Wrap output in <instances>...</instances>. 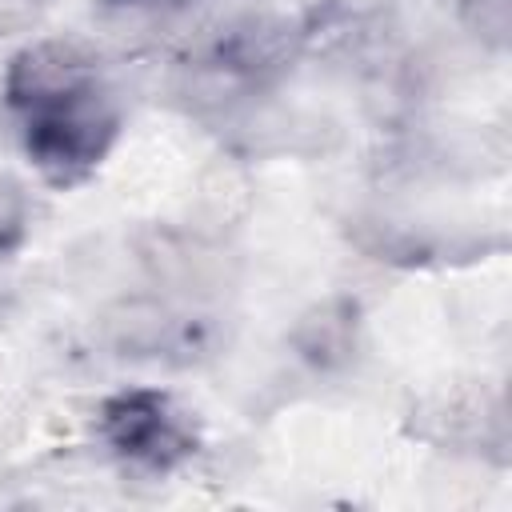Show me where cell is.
Instances as JSON below:
<instances>
[{"label":"cell","mask_w":512,"mask_h":512,"mask_svg":"<svg viewBox=\"0 0 512 512\" xmlns=\"http://www.w3.org/2000/svg\"><path fill=\"white\" fill-rule=\"evenodd\" d=\"M352 332H356V308L344 300L312 308L296 328V348L316 368H336L352 356Z\"/></svg>","instance_id":"cell-5"},{"label":"cell","mask_w":512,"mask_h":512,"mask_svg":"<svg viewBox=\"0 0 512 512\" xmlns=\"http://www.w3.org/2000/svg\"><path fill=\"white\" fill-rule=\"evenodd\" d=\"M88 88H96V64L72 40H36L20 48L4 72V96L24 116Z\"/></svg>","instance_id":"cell-3"},{"label":"cell","mask_w":512,"mask_h":512,"mask_svg":"<svg viewBox=\"0 0 512 512\" xmlns=\"http://www.w3.org/2000/svg\"><path fill=\"white\" fill-rule=\"evenodd\" d=\"M28 236V196L16 180L0 176V256Z\"/></svg>","instance_id":"cell-7"},{"label":"cell","mask_w":512,"mask_h":512,"mask_svg":"<svg viewBox=\"0 0 512 512\" xmlns=\"http://www.w3.org/2000/svg\"><path fill=\"white\" fill-rule=\"evenodd\" d=\"M456 12L472 36L488 48H508L512 40V0H456Z\"/></svg>","instance_id":"cell-6"},{"label":"cell","mask_w":512,"mask_h":512,"mask_svg":"<svg viewBox=\"0 0 512 512\" xmlns=\"http://www.w3.org/2000/svg\"><path fill=\"white\" fill-rule=\"evenodd\" d=\"M108 4H144V0H108Z\"/></svg>","instance_id":"cell-8"},{"label":"cell","mask_w":512,"mask_h":512,"mask_svg":"<svg viewBox=\"0 0 512 512\" xmlns=\"http://www.w3.org/2000/svg\"><path fill=\"white\" fill-rule=\"evenodd\" d=\"M100 436L104 444L152 472L176 468L192 452V432L172 408L164 392L152 388H128L100 404Z\"/></svg>","instance_id":"cell-2"},{"label":"cell","mask_w":512,"mask_h":512,"mask_svg":"<svg viewBox=\"0 0 512 512\" xmlns=\"http://www.w3.org/2000/svg\"><path fill=\"white\" fill-rule=\"evenodd\" d=\"M116 128V108L100 96V88H88L80 96L28 112L24 148L52 184H76L108 156Z\"/></svg>","instance_id":"cell-1"},{"label":"cell","mask_w":512,"mask_h":512,"mask_svg":"<svg viewBox=\"0 0 512 512\" xmlns=\"http://www.w3.org/2000/svg\"><path fill=\"white\" fill-rule=\"evenodd\" d=\"M296 52V36L280 20H240L220 28L196 56V72L204 80H224L228 88H244L280 72Z\"/></svg>","instance_id":"cell-4"}]
</instances>
